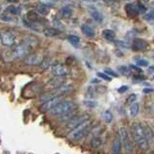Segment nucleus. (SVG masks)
Segmentation results:
<instances>
[{
    "instance_id": "obj_40",
    "label": "nucleus",
    "mask_w": 154,
    "mask_h": 154,
    "mask_svg": "<svg viewBox=\"0 0 154 154\" xmlns=\"http://www.w3.org/2000/svg\"><path fill=\"white\" fill-rule=\"evenodd\" d=\"M143 93L144 94H149V93H152V91H154V90L153 89H143Z\"/></svg>"
},
{
    "instance_id": "obj_19",
    "label": "nucleus",
    "mask_w": 154,
    "mask_h": 154,
    "mask_svg": "<svg viewBox=\"0 0 154 154\" xmlns=\"http://www.w3.org/2000/svg\"><path fill=\"white\" fill-rule=\"evenodd\" d=\"M62 85H64V78H62V77H54L48 82V86L53 89L59 88Z\"/></svg>"
},
{
    "instance_id": "obj_26",
    "label": "nucleus",
    "mask_w": 154,
    "mask_h": 154,
    "mask_svg": "<svg viewBox=\"0 0 154 154\" xmlns=\"http://www.w3.org/2000/svg\"><path fill=\"white\" fill-rule=\"evenodd\" d=\"M139 111H140V105L136 102L133 103L129 109V112H130V115H131V117H136V116L139 114Z\"/></svg>"
},
{
    "instance_id": "obj_12",
    "label": "nucleus",
    "mask_w": 154,
    "mask_h": 154,
    "mask_svg": "<svg viewBox=\"0 0 154 154\" xmlns=\"http://www.w3.org/2000/svg\"><path fill=\"white\" fill-rule=\"evenodd\" d=\"M132 46H133V49L134 50H137V51H142V50H144L146 49L148 45L146 41L142 40V38H136L135 40L133 41V43H132Z\"/></svg>"
},
{
    "instance_id": "obj_9",
    "label": "nucleus",
    "mask_w": 154,
    "mask_h": 154,
    "mask_svg": "<svg viewBox=\"0 0 154 154\" xmlns=\"http://www.w3.org/2000/svg\"><path fill=\"white\" fill-rule=\"evenodd\" d=\"M51 72L55 77H62L64 78L69 73V69L62 64H55L51 66Z\"/></svg>"
},
{
    "instance_id": "obj_2",
    "label": "nucleus",
    "mask_w": 154,
    "mask_h": 154,
    "mask_svg": "<svg viewBox=\"0 0 154 154\" xmlns=\"http://www.w3.org/2000/svg\"><path fill=\"white\" fill-rule=\"evenodd\" d=\"M73 91V87L69 84H64L62 85L59 88H56V89H53L52 91H48V93H45L41 95L40 97V101L43 104V103H46L48 101L52 100L53 98H56V97H64L65 95L70 94L71 91Z\"/></svg>"
},
{
    "instance_id": "obj_11",
    "label": "nucleus",
    "mask_w": 154,
    "mask_h": 154,
    "mask_svg": "<svg viewBox=\"0 0 154 154\" xmlns=\"http://www.w3.org/2000/svg\"><path fill=\"white\" fill-rule=\"evenodd\" d=\"M103 143H104L103 136L101 134H97L94 136L93 139L91 140V146L94 149H98L103 146Z\"/></svg>"
},
{
    "instance_id": "obj_33",
    "label": "nucleus",
    "mask_w": 154,
    "mask_h": 154,
    "mask_svg": "<svg viewBox=\"0 0 154 154\" xmlns=\"http://www.w3.org/2000/svg\"><path fill=\"white\" fill-rule=\"evenodd\" d=\"M97 76L100 77L101 79L106 80V81H111V79H112L109 75H107L106 73H104V72H97Z\"/></svg>"
},
{
    "instance_id": "obj_20",
    "label": "nucleus",
    "mask_w": 154,
    "mask_h": 154,
    "mask_svg": "<svg viewBox=\"0 0 154 154\" xmlns=\"http://www.w3.org/2000/svg\"><path fill=\"white\" fill-rule=\"evenodd\" d=\"M102 37L107 41H115L116 40V33L111 29H104L102 31Z\"/></svg>"
},
{
    "instance_id": "obj_30",
    "label": "nucleus",
    "mask_w": 154,
    "mask_h": 154,
    "mask_svg": "<svg viewBox=\"0 0 154 154\" xmlns=\"http://www.w3.org/2000/svg\"><path fill=\"white\" fill-rule=\"evenodd\" d=\"M136 99H137V95L136 94H130L128 97H127V99H126V102H127V104H133V103H135V101H136Z\"/></svg>"
},
{
    "instance_id": "obj_8",
    "label": "nucleus",
    "mask_w": 154,
    "mask_h": 154,
    "mask_svg": "<svg viewBox=\"0 0 154 154\" xmlns=\"http://www.w3.org/2000/svg\"><path fill=\"white\" fill-rule=\"evenodd\" d=\"M0 42L4 46L11 47L16 43V36L11 31L1 30L0 31Z\"/></svg>"
},
{
    "instance_id": "obj_10",
    "label": "nucleus",
    "mask_w": 154,
    "mask_h": 154,
    "mask_svg": "<svg viewBox=\"0 0 154 154\" xmlns=\"http://www.w3.org/2000/svg\"><path fill=\"white\" fill-rule=\"evenodd\" d=\"M43 57L40 53H31L24 59V64L28 66H40Z\"/></svg>"
},
{
    "instance_id": "obj_24",
    "label": "nucleus",
    "mask_w": 154,
    "mask_h": 154,
    "mask_svg": "<svg viewBox=\"0 0 154 154\" xmlns=\"http://www.w3.org/2000/svg\"><path fill=\"white\" fill-rule=\"evenodd\" d=\"M43 33H45V35L47 37H56L58 35H60L61 31L58 30L56 28H46L45 29Z\"/></svg>"
},
{
    "instance_id": "obj_4",
    "label": "nucleus",
    "mask_w": 154,
    "mask_h": 154,
    "mask_svg": "<svg viewBox=\"0 0 154 154\" xmlns=\"http://www.w3.org/2000/svg\"><path fill=\"white\" fill-rule=\"evenodd\" d=\"M90 130H91V122L89 120V122L81 124L77 128L71 130L70 133L69 134V139L74 142L79 141V140L83 139L90 132Z\"/></svg>"
},
{
    "instance_id": "obj_6",
    "label": "nucleus",
    "mask_w": 154,
    "mask_h": 154,
    "mask_svg": "<svg viewBox=\"0 0 154 154\" xmlns=\"http://www.w3.org/2000/svg\"><path fill=\"white\" fill-rule=\"evenodd\" d=\"M119 137L120 139V142H122V144L124 148V151L126 154H131L134 150V146L131 139H130L127 130L122 127L119 130Z\"/></svg>"
},
{
    "instance_id": "obj_27",
    "label": "nucleus",
    "mask_w": 154,
    "mask_h": 154,
    "mask_svg": "<svg viewBox=\"0 0 154 154\" xmlns=\"http://www.w3.org/2000/svg\"><path fill=\"white\" fill-rule=\"evenodd\" d=\"M119 73L122 75H124V76H130L131 75V70H130L127 66H119Z\"/></svg>"
},
{
    "instance_id": "obj_38",
    "label": "nucleus",
    "mask_w": 154,
    "mask_h": 154,
    "mask_svg": "<svg viewBox=\"0 0 154 154\" xmlns=\"http://www.w3.org/2000/svg\"><path fill=\"white\" fill-rule=\"evenodd\" d=\"M127 91H128V87L127 86H122L119 89V94H124V93H126Z\"/></svg>"
},
{
    "instance_id": "obj_7",
    "label": "nucleus",
    "mask_w": 154,
    "mask_h": 154,
    "mask_svg": "<svg viewBox=\"0 0 154 154\" xmlns=\"http://www.w3.org/2000/svg\"><path fill=\"white\" fill-rule=\"evenodd\" d=\"M89 120H90L89 115H87V114L80 115V116L76 115L74 118H72L70 120H69V122H66V127L67 129H69L70 131H71V130L77 128L78 126H80L81 124H83V123H85L87 122H89Z\"/></svg>"
},
{
    "instance_id": "obj_16",
    "label": "nucleus",
    "mask_w": 154,
    "mask_h": 154,
    "mask_svg": "<svg viewBox=\"0 0 154 154\" xmlns=\"http://www.w3.org/2000/svg\"><path fill=\"white\" fill-rule=\"evenodd\" d=\"M27 20L30 21V22H33V23H38V22H42L43 21V18L42 16H40L37 12H33V11H30L28 12L27 14Z\"/></svg>"
},
{
    "instance_id": "obj_41",
    "label": "nucleus",
    "mask_w": 154,
    "mask_h": 154,
    "mask_svg": "<svg viewBox=\"0 0 154 154\" xmlns=\"http://www.w3.org/2000/svg\"><path fill=\"white\" fill-rule=\"evenodd\" d=\"M130 67H131V69H135V70H137V71H139V72H141V69H139V67H138V66H130Z\"/></svg>"
},
{
    "instance_id": "obj_23",
    "label": "nucleus",
    "mask_w": 154,
    "mask_h": 154,
    "mask_svg": "<svg viewBox=\"0 0 154 154\" xmlns=\"http://www.w3.org/2000/svg\"><path fill=\"white\" fill-rule=\"evenodd\" d=\"M60 14L64 18H69V17H71V14H72V10L69 6H64V7L61 8Z\"/></svg>"
},
{
    "instance_id": "obj_37",
    "label": "nucleus",
    "mask_w": 154,
    "mask_h": 154,
    "mask_svg": "<svg viewBox=\"0 0 154 154\" xmlns=\"http://www.w3.org/2000/svg\"><path fill=\"white\" fill-rule=\"evenodd\" d=\"M137 65L141 66H148V62L146 60L140 59V60H137Z\"/></svg>"
},
{
    "instance_id": "obj_15",
    "label": "nucleus",
    "mask_w": 154,
    "mask_h": 154,
    "mask_svg": "<svg viewBox=\"0 0 154 154\" xmlns=\"http://www.w3.org/2000/svg\"><path fill=\"white\" fill-rule=\"evenodd\" d=\"M89 12L91 14V17H93L97 23H101L103 21V16L101 14V13L95 7H90Z\"/></svg>"
},
{
    "instance_id": "obj_36",
    "label": "nucleus",
    "mask_w": 154,
    "mask_h": 154,
    "mask_svg": "<svg viewBox=\"0 0 154 154\" xmlns=\"http://www.w3.org/2000/svg\"><path fill=\"white\" fill-rule=\"evenodd\" d=\"M137 8H138V10H139V12H143V13L146 12V6H144V5H143V3H141V2H138V3H137Z\"/></svg>"
},
{
    "instance_id": "obj_44",
    "label": "nucleus",
    "mask_w": 154,
    "mask_h": 154,
    "mask_svg": "<svg viewBox=\"0 0 154 154\" xmlns=\"http://www.w3.org/2000/svg\"><path fill=\"white\" fill-rule=\"evenodd\" d=\"M153 78H154V76H153Z\"/></svg>"
},
{
    "instance_id": "obj_29",
    "label": "nucleus",
    "mask_w": 154,
    "mask_h": 154,
    "mask_svg": "<svg viewBox=\"0 0 154 154\" xmlns=\"http://www.w3.org/2000/svg\"><path fill=\"white\" fill-rule=\"evenodd\" d=\"M102 116H103L104 120H105V122H107V123H110L111 122H112V119H113V115L111 114L110 111H105V112H103Z\"/></svg>"
},
{
    "instance_id": "obj_3",
    "label": "nucleus",
    "mask_w": 154,
    "mask_h": 154,
    "mask_svg": "<svg viewBox=\"0 0 154 154\" xmlns=\"http://www.w3.org/2000/svg\"><path fill=\"white\" fill-rule=\"evenodd\" d=\"M77 109V105L75 102L71 100H63L61 102L56 105L54 108L51 109L49 111V113L53 116H57V117H60V116H63L65 114L73 112V111H76Z\"/></svg>"
},
{
    "instance_id": "obj_28",
    "label": "nucleus",
    "mask_w": 154,
    "mask_h": 154,
    "mask_svg": "<svg viewBox=\"0 0 154 154\" xmlns=\"http://www.w3.org/2000/svg\"><path fill=\"white\" fill-rule=\"evenodd\" d=\"M7 11L10 14H19L21 12V9L17 6H9L7 7Z\"/></svg>"
},
{
    "instance_id": "obj_31",
    "label": "nucleus",
    "mask_w": 154,
    "mask_h": 154,
    "mask_svg": "<svg viewBox=\"0 0 154 154\" xmlns=\"http://www.w3.org/2000/svg\"><path fill=\"white\" fill-rule=\"evenodd\" d=\"M115 45H116V46H119V47H122V48H127L128 47V45L123 41H115Z\"/></svg>"
},
{
    "instance_id": "obj_22",
    "label": "nucleus",
    "mask_w": 154,
    "mask_h": 154,
    "mask_svg": "<svg viewBox=\"0 0 154 154\" xmlns=\"http://www.w3.org/2000/svg\"><path fill=\"white\" fill-rule=\"evenodd\" d=\"M52 64H53V60L51 59V58L46 57V58H43L42 62L41 63V65H40V67L42 70H46V69H48L49 67H51L53 66Z\"/></svg>"
},
{
    "instance_id": "obj_42",
    "label": "nucleus",
    "mask_w": 154,
    "mask_h": 154,
    "mask_svg": "<svg viewBox=\"0 0 154 154\" xmlns=\"http://www.w3.org/2000/svg\"><path fill=\"white\" fill-rule=\"evenodd\" d=\"M151 12H153V13H154V3H152V4H151Z\"/></svg>"
},
{
    "instance_id": "obj_25",
    "label": "nucleus",
    "mask_w": 154,
    "mask_h": 154,
    "mask_svg": "<svg viewBox=\"0 0 154 154\" xmlns=\"http://www.w3.org/2000/svg\"><path fill=\"white\" fill-rule=\"evenodd\" d=\"M67 41H69L74 47H78L80 45V38L75 35H69L67 36Z\"/></svg>"
},
{
    "instance_id": "obj_21",
    "label": "nucleus",
    "mask_w": 154,
    "mask_h": 154,
    "mask_svg": "<svg viewBox=\"0 0 154 154\" xmlns=\"http://www.w3.org/2000/svg\"><path fill=\"white\" fill-rule=\"evenodd\" d=\"M37 12L40 16L43 17L49 13V7H48L47 5H45V3H41L37 6Z\"/></svg>"
},
{
    "instance_id": "obj_17",
    "label": "nucleus",
    "mask_w": 154,
    "mask_h": 154,
    "mask_svg": "<svg viewBox=\"0 0 154 154\" xmlns=\"http://www.w3.org/2000/svg\"><path fill=\"white\" fill-rule=\"evenodd\" d=\"M81 31L85 36L89 38H94L95 36V32L94 30V28L88 25V24H83V25L81 26Z\"/></svg>"
},
{
    "instance_id": "obj_39",
    "label": "nucleus",
    "mask_w": 154,
    "mask_h": 154,
    "mask_svg": "<svg viewBox=\"0 0 154 154\" xmlns=\"http://www.w3.org/2000/svg\"><path fill=\"white\" fill-rule=\"evenodd\" d=\"M0 18L3 20H13V17L10 14H2V17H0Z\"/></svg>"
},
{
    "instance_id": "obj_5",
    "label": "nucleus",
    "mask_w": 154,
    "mask_h": 154,
    "mask_svg": "<svg viewBox=\"0 0 154 154\" xmlns=\"http://www.w3.org/2000/svg\"><path fill=\"white\" fill-rule=\"evenodd\" d=\"M32 49L33 48L27 42L22 41L20 43H18V45L13 47L12 55L14 59H22V58L25 59L29 54H31Z\"/></svg>"
},
{
    "instance_id": "obj_14",
    "label": "nucleus",
    "mask_w": 154,
    "mask_h": 154,
    "mask_svg": "<svg viewBox=\"0 0 154 154\" xmlns=\"http://www.w3.org/2000/svg\"><path fill=\"white\" fill-rule=\"evenodd\" d=\"M124 9H125V12H126V14H127V16L132 17H137L140 13L136 5H134L132 3H127L126 5H125Z\"/></svg>"
},
{
    "instance_id": "obj_35",
    "label": "nucleus",
    "mask_w": 154,
    "mask_h": 154,
    "mask_svg": "<svg viewBox=\"0 0 154 154\" xmlns=\"http://www.w3.org/2000/svg\"><path fill=\"white\" fill-rule=\"evenodd\" d=\"M105 73L109 75V76H114V77H118V73L112 70L111 69H105Z\"/></svg>"
},
{
    "instance_id": "obj_18",
    "label": "nucleus",
    "mask_w": 154,
    "mask_h": 154,
    "mask_svg": "<svg viewBox=\"0 0 154 154\" xmlns=\"http://www.w3.org/2000/svg\"><path fill=\"white\" fill-rule=\"evenodd\" d=\"M122 142L119 137H116L112 144V154H119L122 150Z\"/></svg>"
},
{
    "instance_id": "obj_1",
    "label": "nucleus",
    "mask_w": 154,
    "mask_h": 154,
    "mask_svg": "<svg viewBox=\"0 0 154 154\" xmlns=\"http://www.w3.org/2000/svg\"><path fill=\"white\" fill-rule=\"evenodd\" d=\"M131 135L138 147L142 150H147L149 148V142L144 133L143 125L140 122H133L131 125Z\"/></svg>"
},
{
    "instance_id": "obj_13",
    "label": "nucleus",
    "mask_w": 154,
    "mask_h": 154,
    "mask_svg": "<svg viewBox=\"0 0 154 154\" xmlns=\"http://www.w3.org/2000/svg\"><path fill=\"white\" fill-rule=\"evenodd\" d=\"M64 99H63V97H56V98H53L52 100H50V101H48V102H46V103H43L42 104V110L43 111H49L51 110V109H53L55 107L56 105H58L59 104L61 101H63Z\"/></svg>"
},
{
    "instance_id": "obj_43",
    "label": "nucleus",
    "mask_w": 154,
    "mask_h": 154,
    "mask_svg": "<svg viewBox=\"0 0 154 154\" xmlns=\"http://www.w3.org/2000/svg\"><path fill=\"white\" fill-rule=\"evenodd\" d=\"M149 70H152V71H154V66H150V67H149Z\"/></svg>"
},
{
    "instance_id": "obj_34",
    "label": "nucleus",
    "mask_w": 154,
    "mask_h": 154,
    "mask_svg": "<svg viewBox=\"0 0 154 154\" xmlns=\"http://www.w3.org/2000/svg\"><path fill=\"white\" fill-rule=\"evenodd\" d=\"M84 104L89 108H94L95 106L97 105V103L94 102V101H93V100H86L84 102Z\"/></svg>"
},
{
    "instance_id": "obj_32",
    "label": "nucleus",
    "mask_w": 154,
    "mask_h": 154,
    "mask_svg": "<svg viewBox=\"0 0 154 154\" xmlns=\"http://www.w3.org/2000/svg\"><path fill=\"white\" fill-rule=\"evenodd\" d=\"M143 18L146 19V20H148V21H151V20H154V13L153 12H149L147 14H146L143 16Z\"/></svg>"
}]
</instances>
